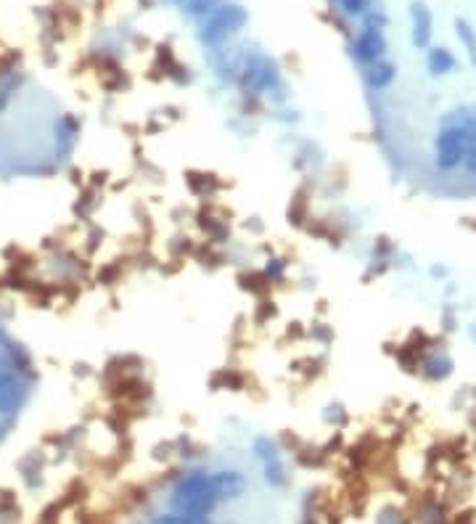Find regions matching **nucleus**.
Returning <instances> with one entry per match:
<instances>
[{
    "label": "nucleus",
    "mask_w": 476,
    "mask_h": 524,
    "mask_svg": "<svg viewBox=\"0 0 476 524\" xmlns=\"http://www.w3.org/2000/svg\"><path fill=\"white\" fill-rule=\"evenodd\" d=\"M431 40H434V11L424 0H413L410 3V42L416 51H424L426 59V53L431 51Z\"/></svg>",
    "instance_id": "obj_1"
},
{
    "label": "nucleus",
    "mask_w": 476,
    "mask_h": 524,
    "mask_svg": "<svg viewBox=\"0 0 476 524\" xmlns=\"http://www.w3.org/2000/svg\"><path fill=\"white\" fill-rule=\"evenodd\" d=\"M246 21V11L241 6H223L212 13V19L204 24V32H202V40L204 42H217L223 40L225 35H231L241 27Z\"/></svg>",
    "instance_id": "obj_2"
},
{
    "label": "nucleus",
    "mask_w": 476,
    "mask_h": 524,
    "mask_svg": "<svg viewBox=\"0 0 476 524\" xmlns=\"http://www.w3.org/2000/svg\"><path fill=\"white\" fill-rule=\"evenodd\" d=\"M223 0H188V13L193 16H207V13H214V8L220 6Z\"/></svg>",
    "instance_id": "obj_3"
},
{
    "label": "nucleus",
    "mask_w": 476,
    "mask_h": 524,
    "mask_svg": "<svg viewBox=\"0 0 476 524\" xmlns=\"http://www.w3.org/2000/svg\"><path fill=\"white\" fill-rule=\"evenodd\" d=\"M11 506H13V495L6 493V490H0V511H8Z\"/></svg>",
    "instance_id": "obj_4"
},
{
    "label": "nucleus",
    "mask_w": 476,
    "mask_h": 524,
    "mask_svg": "<svg viewBox=\"0 0 476 524\" xmlns=\"http://www.w3.org/2000/svg\"><path fill=\"white\" fill-rule=\"evenodd\" d=\"M6 429H8V423H0V440L6 437Z\"/></svg>",
    "instance_id": "obj_5"
}]
</instances>
